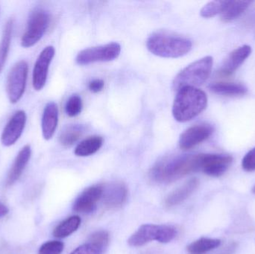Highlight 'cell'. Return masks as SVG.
<instances>
[{
  "label": "cell",
  "mask_w": 255,
  "mask_h": 254,
  "mask_svg": "<svg viewBox=\"0 0 255 254\" xmlns=\"http://www.w3.org/2000/svg\"><path fill=\"white\" fill-rule=\"evenodd\" d=\"M200 155H184L160 161L151 170V177L159 183H171L192 172L200 171Z\"/></svg>",
  "instance_id": "obj_1"
},
{
  "label": "cell",
  "mask_w": 255,
  "mask_h": 254,
  "mask_svg": "<svg viewBox=\"0 0 255 254\" xmlns=\"http://www.w3.org/2000/svg\"><path fill=\"white\" fill-rule=\"evenodd\" d=\"M207 105L208 97L204 91L185 86L178 90L172 106V115L178 122H188L199 116Z\"/></svg>",
  "instance_id": "obj_2"
},
{
  "label": "cell",
  "mask_w": 255,
  "mask_h": 254,
  "mask_svg": "<svg viewBox=\"0 0 255 254\" xmlns=\"http://www.w3.org/2000/svg\"><path fill=\"white\" fill-rule=\"evenodd\" d=\"M147 49L151 53L161 58H177L187 55L192 49L188 39L166 33H154L146 42Z\"/></svg>",
  "instance_id": "obj_3"
},
{
  "label": "cell",
  "mask_w": 255,
  "mask_h": 254,
  "mask_svg": "<svg viewBox=\"0 0 255 254\" xmlns=\"http://www.w3.org/2000/svg\"><path fill=\"white\" fill-rule=\"evenodd\" d=\"M213 63L212 57L206 56L187 66L174 79V89L179 90L185 86L196 87L205 83L211 76Z\"/></svg>",
  "instance_id": "obj_4"
},
{
  "label": "cell",
  "mask_w": 255,
  "mask_h": 254,
  "mask_svg": "<svg viewBox=\"0 0 255 254\" xmlns=\"http://www.w3.org/2000/svg\"><path fill=\"white\" fill-rule=\"evenodd\" d=\"M177 236V230L169 225H143L128 239L131 247H141L151 241L163 244L170 243Z\"/></svg>",
  "instance_id": "obj_5"
},
{
  "label": "cell",
  "mask_w": 255,
  "mask_h": 254,
  "mask_svg": "<svg viewBox=\"0 0 255 254\" xmlns=\"http://www.w3.org/2000/svg\"><path fill=\"white\" fill-rule=\"evenodd\" d=\"M50 22V16L46 10L37 9L30 15L26 30L21 40L23 47L29 48L35 45L43 37Z\"/></svg>",
  "instance_id": "obj_6"
},
{
  "label": "cell",
  "mask_w": 255,
  "mask_h": 254,
  "mask_svg": "<svg viewBox=\"0 0 255 254\" xmlns=\"http://www.w3.org/2000/svg\"><path fill=\"white\" fill-rule=\"evenodd\" d=\"M121 52V46L119 43H108L103 46L88 48L81 51L76 57V62L79 65L108 62L117 59Z\"/></svg>",
  "instance_id": "obj_7"
},
{
  "label": "cell",
  "mask_w": 255,
  "mask_h": 254,
  "mask_svg": "<svg viewBox=\"0 0 255 254\" xmlns=\"http://www.w3.org/2000/svg\"><path fill=\"white\" fill-rule=\"evenodd\" d=\"M27 76L28 64L25 61L16 63L9 73L6 89L9 101L13 104L22 98L26 86Z\"/></svg>",
  "instance_id": "obj_8"
},
{
  "label": "cell",
  "mask_w": 255,
  "mask_h": 254,
  "mask_svg": "<svg viewBox=\"0 0 255 254\" xmlns=\"http://www.w3.org/2000/svg\"><path fill=\"white\" fill-rule=\"evenodd\" d=\"M232 161L229 155L202 154L200 171L211 177H220L227 171Z\"/></svg>",
  "instance_id": "obj_9"
},
{
  "label": "cell",
  "mask_w": 255,
  "mask_h": 254,
  "mask_svg": "<svg viewBox=\"0 0 255 254\" xmlns=\"http://www.w3.org/2000/svg\"><path fill=\"white\" fill-rule=\"evenodd\" d=\"M55 51L53 46L45 48L37 58L34 64L32 74V84L35 90H41L47 80L49 66L55 56Z\"/></svg>",
  "instance_id": "obj_10"
},
{
  "label": "cell",
  "mask_w": 255,
  "mask_h": 254,
  "mask_svg": "<svg viewBox=\"0 0 255 254\" xmlns=\"http://www.w3.org/2000/svg\"><path fill=\"white\" fill-rule=\"evenodd\" d=\"M214 131V127L209 124L193 125L181 134L179 139L180 148L183 150L193 149L208 140Z\"/></svg>",
  "instance_id": "obj_11"
},
{
  "label": "cell",
  "mask_w": 255,
  "mask_h": 254,
  "mask_svg": "<svg viewBox=\"0 0 255 254\" xmlns=\"http://www.w3.org/2000/svg\"><path fill=\"white\" fill-rule=\"evenodd\" d=\"M103 185H94L83 191L73 204L76 213H90L94 211L97 203L103 198Z\"/></svg>",
  "instance_id": "obj_12"
},
{
  "label": "cell",
  "mask_w": 255,
  "mask_h": 254,
  "mask_svg": "<svg viewBox=\"0 0 255 254\" xmlns=\"http://www.w3.org/2000/svg\"><path fill=\"white\" fill-rule=\"evenodd\" d=\"M26 123V114L23 110H19L13 115L1 134V141L3 146H8L14 144L20 136Z\"/></svg>",
  "instance_id": "obj_13"
},
{
  "label": "cell",
  "mask_w": 255,
  "mask_h": 254,
  "mask_svg": "<svg viewBox=\"0 0 255 254\" xmlns=\"http://www.w3.org/2000/svg\"><path fill=\"white\" fill-rule=\"evenodd\" d=\"M128 197L127 186L121 182H112L103 186V203L109 208L122 207Z\"/></svg>",
  "instance_id": "obj_14"
},
{
  "label": "cell",
  "mask_w": 255,
  "mask_h": 254,
  "mask_svg": "<svg viewBox=\"0 0 255 254\" xmlns=\"http://www.w3.org/2000/svg\"><path fill=\"white\" fill-rule=\"evenodd\" d=\"M251 53V46L248 45H244L235 49L233 52L229 54V56L223 62L220 70V74L223 76H230L232 73H235L250 57Z\"/></svg>",
  "instance_id": "obj_15"
},
{
  "label": "cell",
  "mask_w": 255,
  "mask_h": 254,
  "mask_svg": "<svg viewBox=\"0 0 255 254\" xmlns=\"http://www.w3.org/2000/svg\"><path fill=\"white\" fill-rule=\"evenodd\" d=\"M58 122V108L55 102H49L45 107L42 116V134L45 140L52 139Z\"/></svg>",
  "instance_id": "obj_16"
},
{
  "label": "cell",
  "mask_w": 255,
  "mask_h": 254,
  "mask_svg": "<svg viewBox=\"0 0 255 254\" xmlns=\"http://www.w3.org/2000/svg\"><path fill=\"white\" fill-rule=\"evenodd\" d=\"M199 184V181L197 178L190 179L181 187L175 189L170 195H168L165 201V204L169 207L178 205L185 201L196 191Z\"/></svg>",
  "instance_id": "obj_17"
},
{
  "label": "cell",
  "mask_w": 255,
  "mask_h": 254,
  "mask_svg": "<svg viewBox=\"0 0 255 254\" xmlns=\"http://www.w3.org/2000/svg\"><path fill=\"white\" fill-rule=\"evenodd\" d=\"M30 158H31V148L29 146H24L15 158L14 162L9 171L7 178V185L13 184L19 178L29 161Z\"/></svg>",
  "instance_id": "obj_18"
},
{
  "label": "cell",
  "mask_w": 255,
  "mask_h": 254,
  "mask_svg": "<svg viewBox=\"0 0 255 254\" xmlns=\"http://www.w3.org/2000/svg\"><path fill=\"white\" fill-rule=\"evenodd\" d=\"M209 89L214 93L227 95V96L245 95L248 91L247 88L241 84L226 83V82L211 84L209 86Z\"/></svg>",
  "instance_id": "obj_19"
},
{
  "label": "cell",
  "mask_w": 255,
  "mask_h": 254,
  "mask_svg": "<svg viewBox=\"0 0 255 254\" xmlns=\"http://www.w3.org/2000/svg\"><path fill=\"white\" fill-rule=\"evenodd\" d=\"M103 144V137L93 136L81 142L75 149V155L78 157H88L97 153Z\"/></svg>",
  "instance_id": "obj_20"
},
{
  "label": "cell",
  "mask_w": 255,
  "mask_h": 254,
  "mask_svg": "<svg viewBox=\"0 0 255 254\" xmlns=\"http://www.w3.org/2000/svg\"><path fill=\"white\" fill-rule=\"evenodd\" d=\"M250 1H229L226 8L222 13L223 22H229L240 17L251 4Z\"/></svg>",
  "instance_id": "obj_21"
},
{
  "label": "cell",
  "mask_w": 255,
  "mask_h": 254,
  "mask_svg": "<svg viewBox=\"0 0 255 254\" xmlns=\"http://www.w3.org/2000/svg\"><path fill=\"white\" fill-rule=\"evenodd\" d=\"M81 222L82 220L78 216L67 218L55 228L53 231L54 237L58 239H64L69 237L79 229Z\"/></svg>",
  "instance_id": "obj_22"
},
{
  "label": "cell",
  "mask_w": 255,
  "mask_h": 254,
  "mask_svg": "<svg viewBox=\"0 0 255 254\" xmlns=\"http://www.w3.org/2000/svg\"><path fill=\"white\" fill-rule=\"evenodd\" d=\"M221 245V241L217 239L201 238L187 246V252L190 254H205L217 249Z\"/></svg>",
  "instance_id": "obj_23"
},
{
  "label": "cell",
  "mask_w": 255,
  "mask_h": 254,
  "mask_svg": "<svg viewBox=\"0 0 255 254\" xmlns=\"http://www.w3.org/2000/svg\"><path fill=\"white\" fill-rule=\"evenodd\" d=\"M13 25V22L12 19H10L6 23L4 31H3L1 42H0V73H1L4 64H5L9 49H10Z\"/></svg>",
  "instance_id": "obj_24"
},
{
  "label": "cell",
  "mask_w": 255,
  "mask_h": 254,
  "mask_svg": "<svg viewBox=\"0 0 255 254\" xmlns=\"http://www.w3.org/2000/svg\"><path fill=\"white\" fill-rule=\"evenodd\" d=\"M83 133L84 128L81 125H70L66 127L60 135V143L65 147H70L81 138Z\"/></svg>",
  "instance_id": "obj_25"
},
{
  "label": "cell",
  "mask_w": 255,
  "mask_h": 254,
  "mask_svg": "<svg viewBox=\"0 0 255 254\" xmlns=\"http://www.w3.org/2000/svg\"><path fill=\"white\" fill-rule=\"evenodd\" d=\"M229 3V1H210L201 9V16L202 17L211 18L223 13Z\"/></svg>",
  "instance_id": "obj_26"
},
{
  "label": "cell",
  "mask_w": 255,
  "mask_h": 254,
  "mask_svg": "<svg viewBox=\"0 0 255 254\" xmlns=\"http://www.w3.org/2000/svg\"><path fill=\"white\" fill-rule=\"evenodd\" d=\"M82 101L79 95H73L70 97L65 106L67 116L75 117L82 112Z\"/></svg>",
  "instance_id": "obj_27"
},
{
  "label": "cell",
  "mask_w": 255,
  "mask_h": 254,
  "mask_svg": "<svg viewBox=\"0 0 255 254\" xmlns=\"http://www.w3.org/2000/svg\"><path fill=\"white\" fill-rule=\"evenodd\" d=\"M106 248L88 240V243L78 247L70 254H103Z\"/></svg>",
  "instance_id": "obj_28"
},
{
  "label": "cell",
  "mask_w": 255,
  "mask_h": 254,
  "mask_svg": "<svg viewBox=\"0 0 255 254\" xmlns=\"http://www.w3.org/2000/svg\"><path fill=\"white\" fill-rule=\"evenodd\" d=\"M64 248V245L62 242H46L40 246L38 254H61Z\"/></svg>",
  "instance_id": "obj_29"
},
{
  "label": "cell",
  "mask_w": 255,
  "mask_h": 254,
  "mask_svg": "<svg viewBox=\"0 0 255 254\" xmlns=\"http://www.w3.org/2000/svg\"><path fill=\"white\" fill-rule=\"evenodd\" d=\"M242 167L248 172L255 171V148L245 155L242 161Z\"/></svg>",
  "instance_id": "obj_30"
},
{
  "label": "cell",
  "mask_w": 255,
  "mask_h": 254,
  "mask_svg": "<svg viewBox=\"0 0 255 254\" xmlns=\"http://www.w3.org/2000/svg\"><path fill=\"white\" fill-rule=\"evenodd\" d=\"M107 249L109 243V234L105 231H97L90 237L89 240Z\"/></svg>",
  "instance_id": "obj_31"
},
{
  "label": "cell",
  "mask_w": 255,
  "mask_h": 254,
  "mask_svg": "<svg viewBox=\"0 0 255 254\" xmlns=\"http://www.w3.org/2000/svg\"><path fill=\"white\" fill-rule=\"evenodd\" d=\"M105 83L101 79H94L92 82H90L89 84V89L91 92H100L103 90V87H104Z\"/></svg>",
  "instance_id": "obj_32"
},
{
  "label": "cell",
  "mask_w": 255,
  "mask_h": 254,
  "mask_svg": "<svg viewBox=\"0 0 255 254\" xmlns=\"http://www.w3.org/2000/svg\"><path fill=\"white\" fill-rule=\"evenodd\" d=\"M9 210L2 203L0 202V218L4 217L8 213Z\"/></svg>",
  "instance_id": "obj_33"
},
{
  "label": "cell",
  "mask_w": 255,
  "mask_h": 254,
  "mask_svg": "<svg viewBox=\"0 0 255 254\" xmlns=\"http://www.w3.org/2000/svg\"><path fill=\"white\" fill-rule=\"evenodd\" d=\"M253 193L255 194V185L254 186H253Z\"/></svg>",
  "instance_id": "obj_34"
}]
</instances>
